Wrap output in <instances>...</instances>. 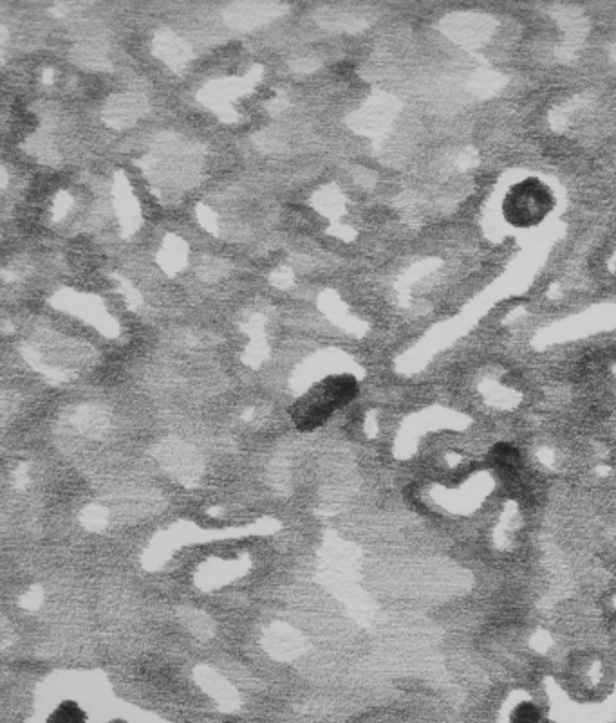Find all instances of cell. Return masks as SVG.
Instances as JSON below:
<instances>
[{"label":"cell","mask_w":616,"mask_h":723,"mask_svg":"<svg viewBox=\"0 0 616 723\" xmlns=\"http://www.w3.org/2000/svg\"><path fill=\"white\" fill-rule=\"evenodd\" d=\"M359 381L353 376H329L315 387L309 388L302 397L289 408V418L298 432H315L329 421L340 408L348 407L359 396Z\"/></svg>","instance_id":"1"},{"label":"cell","mask_w":616,"mask_h":723,"mask_svg":"<svg viewBox=\"0 0 616 723\" xmlns=\"http://www.w3.org/2000/svg\"><path fill=\"white\" fill-rule=\"evenodd\" d=\"M556 199L550 188L536 177L517 182L506 193L503 215L514 227H534L541 224L553 210Z\"/></svg>","instance_id":"2"},{"label":"cell","mask_w":616,"mask_h":723,"mask_svg":"<svg viewBox=\"0 0 616 723\" xmlns=\"http://www.w3.org/2000/svg\"><path fill=\"white\" fill-rule=\"evenodd\" d=\"M494 458L495 463L501 464V466H514V464L519 463V453L510 444H499V446L494 447Z\"/></svg>","instance_id":"3"}]
</instances>
